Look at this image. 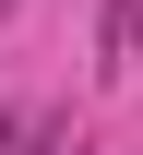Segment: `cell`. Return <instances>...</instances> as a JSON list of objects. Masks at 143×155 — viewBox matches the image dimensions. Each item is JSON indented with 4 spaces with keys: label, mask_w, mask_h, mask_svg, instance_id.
Wrapping results in <instances>:
<instances>
[{
    "label": "cell",
    "mask_w": 143,
    "mask_h": 155,
    "mask_svg": "<svg viewBox=\"0 0 143 155\" xmlns=\"http://www.w3.org/2000/svg\"><path fill=\"white\" fill-rule=\"evenodd\" d=\"M24 143H36V119H0V155H24Z\"/></svg>",
    "instance_id": "6da1fadb"
}]
</instances>
